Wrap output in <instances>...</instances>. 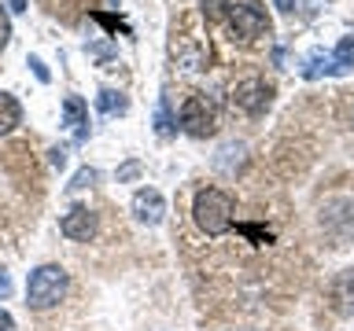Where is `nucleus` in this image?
Wrapping results in <instances>:
<instances>
[{
	"instance_id": "obj_1",
	"label": "nucleus",
	"mask_w": 354,
	"mask_h": 331,
	"mask_svg": "<svg viewBox=\"0 0 354 331\" xmlns=\"http://www.w3.org/2000/svg\"><path fill=\"white\" fill-rule=\"evenodd\" d=\"M192 217L207 236L229 232L232 228V199H229V192H221V188H203V192L196 195Z\"/></svg>"
},
{
	"instance_id": "obj_2",
	"label": "nucleus",
	"mask_w": 354,
	"mask_h": 331,
	"mask_svg": "<svg viewBox=\"0 0 354 331\" xmlns=\"http://www.w3.org/2000/svg\"><path fill=\"white\" fill-rule=\"evenodd\" d=\"M66 269L63 265H41V269L30 272L26 280V305L30 309H52L63 302L66 294Z\"/></svg>"
},
{
	"instance_id": "obj_3",
	"label": "nucleus",
	"mask_w": 354,
	"mask_h": 331,
	"mask_svg": "<svg viewBox=\"0 0 354 331\" xmlns=\"http://www.w3.org/2000/svg\"><path fill=\"white\" fill-rule=\"evenodd\" d=\"M232 8V26H236L240 37H259V33L270 30V15L259 0H240V4H229Z\"/></svg>"
},
{
	"instance_id": "obj_4",
	"label": "nucleus",
	"mask_w": 354,
	"mask_h": 331,
	"mask_svg": "<svg viewBox=\"0 0 354 331\" xmlns=\"http://www.w3.org/2000/svg\"><path fill=\"white\" fill-rule=\"evenodd\" d=\"M270 99H273V85H266L262 77H248V81H240L232 88V103L240 110H248V114H262L270 107Z\"/></svg>"
},
{
	"instance_id": "obj_5",
	"label": "nucleus",
	"mask_w": 354,
	"mask_h": 331,
	"mask_svg": "<svg viewBox=\"0 0 354 331\" xmlns=\"http://www.w3.org/2000/svg\"><path fill=\"white\" fill-rule=\"evenodd\" d=\"M181 129L188 132V137H210V132H214V114H210V107L199 96H188L185 99V107H181Z\"/></svg>"
},
{
	"instance_id": "obj_6",
	"label": "nucleus",
	"mask_w": 354,
	"mask_h": 331,
	"mask_svg": "<svg viewBox=\"0 0 354 331\" xmlns=\"http://www.w3.org/2000/svg\"><path fill=\"white\" fill-rule=\"evenodd\" d=\"M59 232L66 239H77V243H88L96 236V214L88 206H74L71 214L59 221Z\"/></svg>"
},
{
	"instance_id": "obj_7",
	"label": "nucleus",
	"mask_w": 354,
	"mask_h": 331,
	"mask_svg": "<svg viewBox=\"0 0 354 331\" xmlns=\"http://www.w3.org/2000/svg\"><path fill=\"white\" fill-rule=\"evenodd\" d=\"M133 214H137L140 225H159L162 214H166V199L155 192V188H140L133 195Z\"/></svg>"
},
{
	"instance_id": "obj_8",
	"label": "nucleus",
	"mask_w": 354,
	"mask_h": 331,
	"mask_svg": "<svg viewBox=\"0 0 354 331\" xmlns=\"http://www.w3.org/2000/svg\"><path fill=\"white\" fill-rule=\"evenodd\" d=\"M332 309H336L339 317H354V269H343L336 280H332Z\"/></svg>"
},
{
	"instance_id": "obj_9",
	"label": "nucleus",
	"mask_w": 354,
	"mask_h": 331,
	"mask_svg": "<svg viewBox=\"0 0 354 331\" xmlns=\"http://www.w3.org/2000/svg\"><path fill=\"white\" fill-rule=\"evenodd\" d=\"M63 126H71L77 140L88 137V107H85L82 96H66L63 99Z\"/></svg>"
},
{
	"instance_id": "obj_10",
	"label": "nucleus",
	"mask_w": 354,
	"mask_h": 331,
	"mask_svg": "<svg viewBox=\"0 0 354 331\" xmlns=\"http://www.w3.org/2000/svg\"><path fill=\"white\" fill-rule=\"evenodd\" d=\"M325 74H339V63H336V55H328V52H314L310 59L303 63V77H325Z\"/></svg>"
},
{
	"instance_id": "obj_11",
	"label": "nucleus",
	"mask_w": 354,
	"mask_h": 331,
	"mask_svg": "<svg viewBox=\"0 0 354 331\" xmlns=\"http://www.w3.org/2000/svg\"><path fill=\"white\" fill-rule=\"evenodd\" d=\"M22 121V107H19V99L11 96V92H0V137H8L11 129H15Z\"/></svg>"
},
{
	"instance_id": "obj_12",
	"label": "nucleus",
	"mask_w": 354,
	"mask_h": 331,
	"mask_svg": "<svg viewBox=\"0 0 354 331\" xmlns=\"http://www.w3.org/2000/svg\"><path fill=\"white\" fill-rule=\"evenodd\" d=\"M96 103H100V110H104V114H115V110H126V96H122V92H111V88H104Z\"/></svg>"
},
{
	"instance_id": "obj_13",
	"label": "nucleus",
	"mask_w": 354,
	"mask_h": 331,
	"mask_svg": "<svg viewBox=\"0 0 354 331\" xmlns=\"http://www.w3.org/2000/svg\"><path fill=\"white\" fill-rule=\"evenodd\" d=\"M336 63H339V66H351V63H354V37H343V41H339Z\"/></svg>"
},
{
	"instance_id": "obj_14",
	"label": "nucleus",
	"mask_w": 354,
	"mask_h": 331,
	"mask_svg": "<svg viewBox=\"0 0 354 331\" xmlns=\"http://www.w3.org/2000/svg\"><path fill=\"white\" fill-rule=\"evenodd\" d=\"M11 41V19H8V8L0 4V48Z\"/></svg>"
},
{
	"instance_id": "obj_15",
	"label": "nucleus",
	"mask_w": 354,
	"mask_h": 331,
	"mask_svg": "<svg viewBox=\"0 0 354 331\" xmlns=\"http://www.w3.org/2000/svg\"><path fill=\"white\" fill-rule=\"evenodd\" d=\"M93 177H96L93 170H82V173H77V177H74V184H71V188H85L88 181H93Z\"/></svg>"
},
{
	"instance_id": "obj_16",
	"label": "nucleus",
	"mask_w": 354,
	"mask_h": 331,
	"mask_svg": "<svg viewBox=\"0 0 354 331\" xmlns=\"http://www.w3.org/2000/svg\"><path fill=\"white\" fill-rule=\"evenodd\" d=\"M30 66H33V74H37L41 81H48V70H44V63L37 59V55H33V59H30Z\"/></svg>"
},
{
	"instance_id": "obj_17",
	"label": "nucleus",
	"mask_w": 354,
	"mask_h": 331,
	"mask_svg": "<svg viewBox=\"0 0 354 331\" xmlns=\"http://www.w3.org/2000/svg\"><path fill=\"white\" fill-rule=\"evenodd\" d=\"M203 8L210 11V15H218V11H221V8H229V4H225V0H203Z\"/></svg>"
},
{
	"instance_id": "obj_18",
	"label": "nucleus",
	"mask_w": 354,
	"mask_h": 331,
	"mask_svg": "<svg viewBox=\"0 0 354 331\" xmlns=\"http://www.w3.org/2000/svg\"><path fill=\"white\" fill-rule=\"evenodd\" d=\"M0 331H15V320H11V313H4V309H0Z\"/></svg>"
},
{
	"instance_id": "obj_19",
	"label": "nucleus",
	"mask_w": 354,
	"mask_h": 331,
	"mask_svg": "<svg viewBox=\"0 0 354 331\" xmlns=\"http://www.w3.org/2000/svg\"><path fill=\"white\" fill-rule=\"evenodd\" d=\"M11 291V280H8V272H0V298H4Z\"/></svg>"
},
{
	"instance_id": "obj_20",
	"label": "nucleus",
	"mask_w": 354,
	"mask_h": 331,
	"mask_svg": "<svg viewBox=\"0 0 354 331\" xmlns=\"http://www.w3.org/2000/svg\"><path fill=\"white\" fill-rule=\"evenodd\" d=\"M4 8H8V11H26V0H8Z\"/></svg>"
},
{
	"instance_id": "obj_21",
	"label": "nucleus",
	"mask_w": 354,
	"mask_h": 331,
	"mask_svg": "<svg viewBox=\"0 0 354 331\" xmlns=\"http://www.w3.org/2000/svg\"><path fill=\"white\" fill-rule=\"evenodd\" d=\"M273 4L281 8V11H292V8H295V0H273Z\"/></svg>"
}]
</instances>
